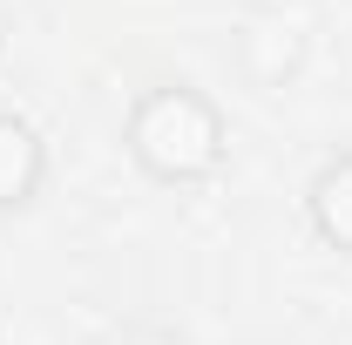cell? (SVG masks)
Masks as SVG:
<instances>
[{"label":"cell","instance_id":"6da1fadb","mask_svg":"<svg viewBox=\"0 0 352 345\" xmlns=\"http://www.w3.org/2000/svg\"><path fill=\"white\" fill-rule=\"evenodd\" d=\"M122 149L149 183L163 190H197L223 170L230 156V122L223 109L190 82H149L135 88L129 115H122Z\"/></svg>","mask_w":352,"mask_h":345},{"label":"cell","instance_id":"7a4b0ae2","mask_svg":"<svg viewBox=\"0 0 352 345\" xmlns=\"http://www.w3.org/2000/svg\"><path fill=\"white\" fill-rule=\"evenodd\" d=\"M47 183V142L21 109H0V216L28 210Z\"/></svg>","mask_w":352,"mask_h":345},{"label":"cell","instance_id":"3957f363","mask_svg":"<svg viewBox=\"0 0 352 345\" xmlns=\"http://www.w3.org/2000/svg\"><path fill=\"white\" fill-rule=\"evenodd\" d=\"M305 223H311V237H318L325 251L352 258V149L325 156V163L311 170V183H305Z\"/></svg>","mask_w":352,"mask_h":345},{"label":"cell","instance_id":"277c9868","mask_svg":"<svg viewBox=\"0 0 352 345\" xmlns=\"http://www.w3.org/2000/svg\"><path fill=\"white\" fill-rule=\"evenodd\" d=\"M129 345H190L183 332H170V325H149V332H135Z\"/></svg>","mask_w":352,"mask_h":345},{"label":"cell","instance_id":"5b68a950","mask_svg":"<svg viewBox=\"0 0 352 345\" xmlns=\"http://www.w3.org/2000/svg\"><path fill=\"white\" fill-rule=\"evenodd\" d=\"M0 61H7V21H0Z\"/></svg>","mask_w":352,"mask_h":345}]
</instances>
